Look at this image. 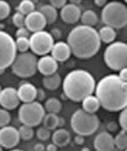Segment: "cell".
I'll return each instance as SVG.
<instances>
[{
	"mask_svg": "<svg viewBox=\"0 0 127 151\" xmlns=\"http://www.w3.org/2000/svg\"><path fill=\"white\" fill-rule=\"evenodd\" d=\"M95 97L105 110L121 111L127 106V81L120 79L118 74H107L96 84Z\"/></svg>",
	"mask_w": 127,
	"mask_h": 151,
	"instance_id": "6da1fadb",
	"label": "cell"
},
{
	"mask_svg": "<svg viewBox=\"0 0 127 151\" xmlns=\"http://www.w3.org/2000/svg\"><path fill=\"white\" fill-rule=\"evenodd\" d=\"M67 45L69 46L72 54L76 58L89 59L99 52L101 41L96 29L79 25L68 33Z\"/></svg>",
	"mask_w": 127,
	"mask_h": 151,
	"instance_id": "7a4b0ae2",
	"label": "cell"
},
{
	"mask_svg": "<svg viewBox=\"0 0 127 151\" xmlns=\"http://www.w3.org/2000/svg\"><path fill=\"white\" fill-rule=\"evenodd\" d=\"M94 77L85 70H73L62 80V91L66 98L73 101H82L95 91Z\"/></svg>",
	"mask_w": 127,
	"mask_h": 151,
	"instance_id": "3957f363",
	"label": "cell"
},
{
	"mask_svg": "<svg viewBox=\"0 0 127 151\" xmlns=\"http://www.w3.org/2000/svg\"><path fill=\"white\" fill-rule=\"evenodd\" d=\"M101 19L106 26L122 28L127 25V6L119 1L107 2L101 11Z\"/></svg>",
	"mask_w": 127,
	"mask_h": 151,
	"instance_id": "277c9868",
	"label": "cell"
},
{
	"mask_svg": "<svg viewBox=\"0 0 127 151\" xmlns=\"http://www.w3.org/2000/svg\"><path fill=\"white\" fill-rule=\"evenodd\" d=\"M99 118L94 113H87L82 109L76 110L71 117L72 130L79 136H91L99 127Z\"/></svg>",
	"mask_w": 127,
	"mask_h": 151,
	"instance_id": "5b68a950",
	"label": "cell"
},
{
	"mask_svg": "<svg viewBox=\"0 0 127 151\" xmlns=\"http://www.w3.org/2000/svg\"><path fill=\"white\" fill-rule=\"evenodd\" d=\"M106 65L113 71H120L127 67V44L114 41L107 46L103 53Z\"/></svg>",
	"mask_w": 127,
	"mask_h": 151,
	"instance_id": "8992f818",
	"label": "cell"
},
{
	"mask_svg": "<svg viewBox=\"0 0 127 151\" xmlns=\"http://www.w3.org/2000/svg\"><path fill=\"white\" fill-rule=\"evenodd\" d=\"M46 111L44 109V105H41L40 101H32L20 105L18 118L22 125L34 127L42 123Z\"/></svg>",
	"mask_w": 127,
	"mask_h": 151,
	"instance_id": "52a82bcc",
	"label": "cell"
},
{
	"mask_svg": "<svg viewBox=\"0 0 127 151\" xmlns=\"http://www.w3.org/2000/svg\"><path fill=\"white\" fill-rule=\"evenodd\" d=\"M12 72L20 78H31L38 71V58L31 52L20 53L12 64Z\"/></svg>",
	"mask_w": 127,
	"mask_h": 151,
	"instance_id": "ba28073f",
	"label": "cell"
},
{
	"mask_svg": "<svg viewBox=\"0 0 127 151\" xmlns=\"http://www.w3.org/2000/svg\"><path fill=\"white\" fill-rule=\"evenodd\" d=\"M16 57L15 40L12 35L0 29V72L12 66Z\"/></svg>",
	"mask_w": 127,
	"mask_h": 151,
	"instance_id": "9c48e42d",
	"label": "cell"
},
{
	"mask_svg": "<svg viewBox=\"0 0 127 151\" xmlns=\"http://www.w3.org/2000/svg\"><path fill=\"white\" fill-rule=\"evenodd\" d=\"M54 45V39L47 31L35 32L29 37V48L33 54L36 55H47Z\"/></svg>",
	"mask_w": 127,
	"mask_h": 151,
	"instance_id": "30bf717a",
	"label": "cell"
},
{
	"mask_svg": "<svg viewBox=\"0 0 127 151\" xmlns=\"http://www.w3.org/2000/svg\"><path fill=\"white\" fill-rule=\"evenodd\" d=\"M20 136L18 129L14 126L0 127V145L5 149H13L19 144Z\"/></svg>",
	"mask_w": 127,
	"mask_h": 151,
	"instance_id": "8fae6325",
	"label": "cell"
},
{
	"mask_svg": "<svg viewBox=\"0 0 127 151\" xmlns=\"http://www.w3.org/2000/svg\"><path fill=\"white\" fill-rule=\"evenodd\" d=\"M20 99L18 97V91L14 87H5L0 92V105L5 110H14L19 106Z\"/></svg>",
	"mask_w": 127,
	"mask_h": 151,
	"instance_id": "7c38bea8",
	"label": "cell"
},
{
	"mask_svg": "<svg viewBox=\"0 0 127 151\" xmlns=\"http://www.w3.org/2000/svg\"><path fill=\"white\" fill-rule=\"evenodd\" d=\"M46 25H47L46 19L39 11H34L25 17V27L32 33L44 31Z\"/></svg>",
	"mask_w": 127,
	"mask_h": 151,
	"instance_id": "4fadbf2b",
	"label": "cell"
},
{
	"mask_svg": "<svg viewBox=\"0 0 127 151\" xmlns=\"http://www.w3.org/2000/svg\"><path fill=\"white\" fill-rule=\"evenodd\" d=\"M94 149L96 151H113L114 145V138L108 131H102L98 133L93 142Z\"/></svg>",
	"mask_w": 127,
	"mask_h": 151,
	"instance_id": "5bb4252c",
	"label": "cell"
},
{
	"mask_svg": "<svg viewBox=\"0 0 127 151\" xmlns=\"http://www.w3.org/2000/svg\"><path fill=\"white\" fill-rule=\"evenodd\" d=\"M60 17L66 24H75L76 21L80 20L81 9L78 5L69 2V4H66L60 9Z\"/></svg>",
	"mask_w": 127,
	"mask_h": 151,
	"instance_id": "9a60e30c",
	"label": "cell"
},
{
	"mask_svg": "<svg viewBox=\"0 0 127 151\" xmlns=\"http://www.w3.org/2000/svg\"><path fill=\"white\" fill-rule=\"evenodd\" d=\"M59 67L58 61L52 55H42L38 59V71L44 76H52L56 73V70Z\"/></svg>",
	"mask_w": 127,
	"mask_h": 151,
	"instance_id": "2e32d148",
	"label": "cell"
},
{
	"mask_svg": "<svg viewBox=\"0 0 127 151\" xmlns=\"http://www.w3.org/2000/svg\"><path fill=\"white\" fill-rule=\"evenodd\" d=\"M16 91H18V97L22 103H32L35 101L36 99L38 88L31 83H21Z\"/></svg>",
	"mask_w": 127,
	"mask_h": 151,
	"instance_id": "e0dca14e",
	"label": "cell"
},
{
	"mask_svg": "<svg viewBox=\"0 0 127 151\" xmlns=\"http://www.w3.org/2000/svg\"><path fill=\"white\" fill-rule=\"evenodd\" d=\"M51 53H52L51 55H52L58 63H62V61L68 60V58H69L71 54H72L69 46H68L67 42H65V41H56V42H54Z\"/></svg>",
	"mask_w": 127,
	"mask_h": 151,
	"instance_id": "ac0fdd59",
	"label": "cell"
},
{
	"mask_svg": "<svg viewBox=\"0 0 127 151\" xmlns=\"http://www.w3.org/2000/svg\"><path fill=\"white\" fill-rule=\"evenodd\" d=\"M71 142V133L66 129H56L52 133V143L58 147L67 146Z\"/></svg>",
	"mask_w": 127,
	"mask_h": 151,
	"instance_id": "d6986e66",
	"label": "cell"
},
{
	"mask_svg": "<svg viewBox=\"0 0 127 151\" xmlns=\"http://www.w3.org/2000/svg\"><path fill=\"white\" fill-rule=\"evenodd\" d=\"M98 34H99L100 41H102V42H105V44H112V42H114V40H115V38H116V32H115V29L112 28V27H109V26H106V25L102 26V27L99 29Z\"/></svg>",
	"mask_w": 127,
	"mask_h": 151,
	"instance_id": "ffe728a7",
	"label": "cell"
},
{
	"mask_svg": "<svg viewBox=\"0 0 127 151\" xmlns=\"http://www.w3.org/2000/svg\"><path fill=\"white\" fill-rule=\"evenodd\" d=\"M61 76L59 73H54L52 76H46L42 79V84L45 86V88L49 90V91H54L58 90L59 86L61 85Z\"/></svg>",
	"mask_w": 127,
	"mask_h": 151,
	"instance_id": "44dd1931",
	"label": "cell"
},
{
	"mask_svg": "<svg viewBox=\"0 0 127 151\" xmlns=\"http://www.w3.org/2000/svg\"><path fill=\"white\" fill-rule=\"evenodd\" d=\"M81 103H82V110L87 113H95L100 107V103L98 98L93 94L86 97Z\"/></svg>",
	"mask_w": 127,
	"mask_h": 151,
	"instance_id": "7402d4cb",
	"label": "cell"
},
{
	"mask_svg": "<svg viewBox=\"0 0 127 151\" xmlns=\"http://www.w3.org/2000/svg\"><path fill=\"white\" fill-rule=\"evenodd\" d=\"M39 12L45 17L47 24H53L58 18V11L49 4H45L39 8Z\"/></svg>",
	"mask_w": 127,
	"mask_h": 151,
	"instance_id": "603a6c76",
	"label": "cell"
},
{
	"mask_svg": "<svg viewBox=\"0 0 127 151\" xmlns=\"http://www.w3.org/2000/svg\"><path fill=\"white\" fill-rule=\"evenodd\" d=\"M80 20H81L83 26L93 27L98 22V15H96V13L93 9H86L85 12L81 13Z\"/></svg>",
	"mask_w": 127,
	"mask_h": 151,
	"instance_id": "cb8c5ba5",
	"label": "cell"
},
{
	"mask_svg": "<svg viewBox=\"0 0 127 151\" xmlns=\"http://www.w3.org/2000/svg\"><path fill=\"white\" fill-rule=\"evenodd\" d=\"M61 107H62L61 101L58 98H54V97L48 98L44 104V109H45V111H47V113L56 114V113H59L61 111Z\"/></svg>",
	"mask_w": 127,
	"mask_h": 151,
	"instance_id": "d4e9b609",
	"label": "cell"
},
{
	"mask_svg": "<svg viewBox=\"0 0 127 151\" xmlns=\"http://www.w3.org/2000/svg\"><path fill=\"white\" fill-rule=\"evenodd\" d=\"M42 124H44V127H46L49 131L56 130V127L59 126V117L54 113H47L44 117Z\"/></svg>",
	"mask_w": 127,
	"mask_h": 151,
	"instance_id": "484cf974",
	"label": "cell"
},
{
	"mask_svg": "<svg viewBox=\"0 0 127 151\" xmlns=\"http://www.w3.org/2000/svg\"><path fill=\"white\" fill-rule=\"evenodd\" d=\"M16 11H18L19 13H21L22 15L26 17V15H28V14H31L32 12L35 11V5H34V2L31 1V0H22V1H20L19 5L16 6Z\"/></svg>",
	"mask_w": 127,
	"mask_h": 151,
	"instance_id": "4316f807",
	"label": "cell"
},
{
	"mask_svg": "<svg viewBox=\"0 0 127 151\" xmlns=\"http://www.w3.org/2000/svg\"><path fill=\"white\" fill-rule=\"evenodd\" d=\"M114 145L120 150L127 149V132L126 131L121 130L120 132L116 133V136L114 137Z\"/></svg>",
	"mask_w": 127,
	"mask_h": 151,
	"instance_id": "83f0119b",
	"label": "cell"
},
{
	"mask_svg": "<svg viewBox=\"0 0 127 151\" xmlns=\"http://www.w3.org/2000/svg\"><path fill=\"white\" fill-rule=\"evenodd\" d=\"M18 131H19L20 138L24 139V140H29V139H32L33 136H34V133H35L34 130H33V127L27 126V125H21Z\"/></svg>",
	"mask_w": 127,
	"mask_h": 151,
	"instance_id": "f1b7e54d",
	"label": "cell"
},
{
	"mask_svg": "<svg viewBox=\"0 0 127 151\" xmlns=\"http://www.w3.org/2000/svg\"><path fill=\"white\" fill-rule=\"evenodd\" d=\"M15 47L16 51L20 53H26L29 50V39L28 38H16L15 39Z\"/></svg>",
	"mask_w": 127,
	"mask_h": 151,
	"instance_id": "f546056e",
	"label": "cell"
},
{
	"mask_svg": "<svg viewBox=\"0 0 127 151\" xmlns=\"http://www.w3.org/2000/svg\"><path fill=\"white\" fill-rule=\"evenodd\" d=\"M11 13V6L7 1L0 0V20L6 19Z\"/></svg>",
	"mask_w": 127,
	"mask_h": 151,
	"instance_id": "4dcf8cb0",
	"label": "cell"
},
{
	"mask_svg": "<svg viewBox=\"0 0 127 151\" xmlns=\"http://www.w3.org/2000/svg\"><path fill=\"white\" fill-rule=\"evenodd\" d=\"M11 122V114L7 110L0 109V127L7 126Z\"/></svg>",
	"mask_w": 127,
	"mask_h": 151,
	"instance_id": "1f68e13d",
	"label": "cell"
},
{
	"mask_svg": "<svg viewBox=\"0 0 127 151\" xmlns=\"http://www.w3.org/2000/svg\"><path fill=\"white\" fill-rule=\"evenodd\" d=\"M12 20H13V24L15 27H18V28L25 27V15H22L21 13H19V12L14 13L12 17Z\"/></svg>",
	"mask_w": 127,
	"mask_h": 151,
	"instance_id": "d6a6232c",
	"label": "cell"
},
{
	"mask_svg": "<svg viewBox=\"0 0 127 151\" xmlns=\"http://www.w3.org/2000/svg\"><path fill=\"white\" fill-rule=\"evenodd\" d=\"M35 134H36L38 139H40V140H42V142L47 140V139L51 137V132H49V130H47V129H46V127H44V126L39 127V129L36 130Z\"/></svg>",
	"mask_w": 127,
	"mask_h": 151,
	"instance_id": "836d02e7",
	"label": "cell"
},
{
	"mask_svg": "<svg viewBox=\"0 0 127 151\" xmlns=\"http://www.w3.org/2000/svg\"><path fill=\"white\" fill-rule=\"evenodd\" d=\"M119 124H120L121 129L127 132V106L123 110H121V112L119 114Z\"/></svg>",
	"mask_w": 127,
	"mask_h": 151,
	"instance_id": "e575fe53",
	"label": "cell"
},
{
	"mask_svg": "<svg viewBox=\"0 0 127 151\" xmlns=\"http://www.w3.org/2000/svg\"><path fill=\"white\" fill-rule=\"evenodd\" d=\"M15 37H16V38H28V39H29L31 34H29V31H28L26 27H21V28H18V29H16Z\"/></svg>",
	"mask_w": 127,
	"mask_h": 151,
	"instance_id": "d590c367",
	"label": "cell"
},
{
	"mask_svg": "<svg viewBox=\"0 0 127 151\" xmlns=\"http://www.w3.org/2000/svg\"><path fill=\"white\" fill-rule=\"evenodd\" d=\"M51 6H53L55 9H61L66 5V0H51Z\"/></svg>",
	"mask_w": 127,
	"mask_h": 151,
	"instance_id": "8d00e7d4",
	"label": "cell"
},
{
	"mask_svg": "<svg viewBox=\"0 0 127 151\" xmlns=\"http://www.w3.org/2000/svg\"><path fill=\"white\" fill-rule=\"evenodd\" d=\"M118 76H119V77H120V79H122L123 81H127V67H125V68L120 70Z\"/></svg>",
	"mask_w": 127,
	"mask_h": 151,
	"instance_id": "74e56055",
	"label": "cell"
},
{
	"mask_svg": "<svg viewBox=\"0 0 127 151\" xmlns=\"http://www.w3.org/2000/svg\"><path fill=\"white\" fill-rule=\"evenodd\" d=\"M51 35L53 37V39H60V37H61V32L58 29V28H53L52 29V32H51Z\"/></svg>",
	"mask_w": 127,
	"mask_h": 151,
	"instance_id": "f35d334b",
	"label": "cell"
},
{
	"mask_svg": "<svg viewBox=\"0 0 127 151\" xmlns=\"http://www.w3.org/2000/svg\"><path fill=\"white\" fill-rule=\"evenodd\" d=\"M33 151H45V145L41 143H36L33 146Z\"/></svg>",
	"mask_w": 127,
	"mask_h": 151,
	"instance_id": "ab89813d",
	"label": "cell"
},
{
	"mask_svg": "<svg viewBox=\"0 0 127 151\" xmlns=\"http://www.w3.org/2000/svg\"><path fill=\"white\" fill-rule=\"evenodd\" d=\"M36 98H38V101L45 99V92H44V90L38 88V91H36Z\"/></svg>",
	"mask_w": 127,
	"mask_h": 151,
	"instance_id": "60d3db41",
	"label": "cell"
},
{
	"mask_svg": "<svg viewBox=\"0 0 127 151\" xmlns=\"http://www.w3.org/2000/svg\"><path fill=\"white\" fill-rule=\"evenodd\" d=\"M45 150L46 151H56L58 150V146L55 144H53V143H49L47 146H45Z\"/></svg>",
	"mask_w": 127,
	"mask_h": 151,
	"instance_id": "b9f144b4",
	"label": "cell"
},
{
	"mask_svg": "<svg viewBox=\"0 0 127 151\" xmlns=\"http://www.w3.org/2000/svg\"><path fill=\"white\" fill-rule=\"evenodd\" d=\"M74 142H75L78 145H81V144L83 143V137H82V136L76 134V136H75V138H74Z\"/></svg>",
	"mask_w": 127,
	"mask_h": 151,
	"instance_id": "7bdbcfd3",
	"label": "cell"
},
{
	"mask_svg": "<svg viewBox=\"0 0 127 151\" xmlns=\"http://www.w3.org/2000/svg\"><path fill=\"white\" fill-rule=\"evenodd\" d=\"M94 2H95V5H96V6H99V7H105V6H106V4H107V1H106V0H95Z\"/></svg>",
	"mask_w": 127,
	"mask_h": 151,
	"instance_id": "ee69618b",
	"label": "cell"
},
{
	"mask_svg": "<svg viewBox=\"0 0 127 151\" xmlns=\"http://www.w3.org/2000/svg\"><path fill=\"white\" fill-rule=\"evenodd\" d=\"M107 126H108V129H109L111 131H115L116 127H118V126H116V123H114V122H109Z\"/></svg>",
	"mask_w": 127,
	"mask_h": 151,
	"instance_id": "f6af8a7d",
	"label": "cell"
},
{
	"mask_svg": "<svg viewBox=\"0 0 127 151\" xmlns=\"http://www.w3.org/2000/svg\"><path fill=\"white\" fill-rule=\"evenodd\" d=\"M62 125H63V119L59 118V126H62Z\"/></svg>",
	"mask_w": 127,
	"mask_h": 151,
	"instance_id": "bcb514c9",
	"label": "cell"
},
{
	"mask_svg": "<svg viewBox=\"0 0 127 151\" xmlns=\"http://www.w3.org/2000/svg\"><path fill=\"white\" fill-rule=\"evenodd\" d=\"M81 151H89V149H88V147H82Z\"/></svg>",
	"mask_w": 127,
	"mask_h": 151,
	"instance_id": "7dc6e473",
	"label": "cell"
},
{
	"mask_svg": "<svg viewBox=\"0 0 127 151\" xmlns=\"http://www.w3.org/2000/svg\"><path fill=\"white\" fill-rule=\"evenodd\" d=\"M11 151H24V150H18V149H15V150H11Z\"/></svg>",
	"mask_w": 127,
	"mask_h": 151,
	"instance_id": "c3c4849f",
	"label": "cell"
},
{
	"mask_svg": "<svg viewBox=\"0 0 127 151\" xmlns=\"http://www.w3.org/2000/svg\"><path fill=\"white\" fill-rule=\"evenodd\" d=\"M0 151H2V146L1 145H0Z\"/></svg>",
	"mask_w": 127,
	"mask_h": 151,
	"instance_id": "681fc988",
	"label": "cell"
},
{
	"mask_svg": "<svg viewBox=\"0 0 127 151\" xmlns=\"http://www.w3.org/2000/svg\"><path fill=\"white\" fill-rule=\"evenodd\" d=\"M1 90H2V88H1V86H0V92H1Z\"/></svg>",
	"mask_w": 127,
	"mask_h": 151,
	"instance_id": "f907efd6",
	"label": "cell"
},
{
	"mask_svg": "<svg viewBox=\"0 0 127 151\" xmlns=\"http://www.w3.org/2000/svg\"><path fill=\"white\" fill-rule=\"evenodd\" d=\"M126 5H127V0H126Z\"/></svg>",
	"mask_w": 127,
	"mask_h": 151,
	"instance_id": "816d5d0a",
	"label": "cell"
},
{
	"mask_svg": "<svg viewBox=\"0 0 127 151\" xmlns=\"http://www.w3.org/2000/svg\"><path fill=\"white\" fill-rule=\"evenodd\" d=\"M125 151H127V149H125Z\"/></svg>",
	"mask_w": 127,
	"mask_h": 151,
	"instance_id": "f5cc1de1",
	"label": "cell"
}]
</instances>
